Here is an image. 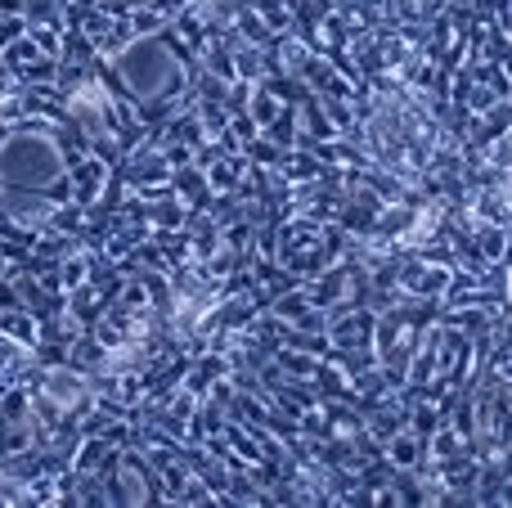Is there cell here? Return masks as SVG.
Listing matches in <instances>:
<instances>
[{"label": "cell", "instance_id": "6da1fadb", "mask_svg": "<svg viewBox=\"0 0 512 508\" xmlns=\"http://www.w3.org/2000/svg\"><path fill=\"white\" fill-rule=\"evenodd\" d=\"M0 171H5L9 180H23V185H50L54 171H59V162H54V153L45 149V144L18 140L0 153Z\"/></svg>", "mask_w": 512, "mask_h": 508}]
</instances>
